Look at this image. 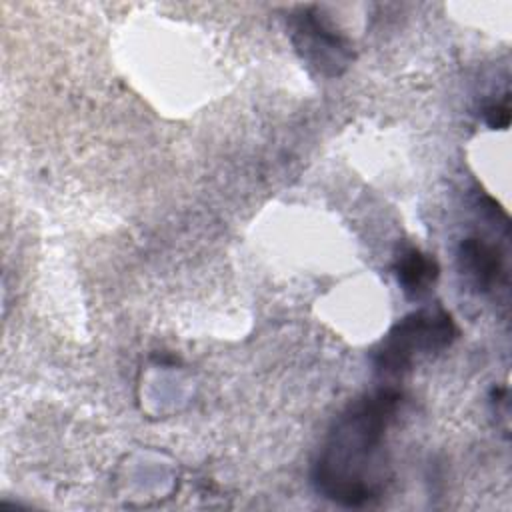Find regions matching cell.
I'll use <instances>...</instances> for the list:
<instances>
[{
	"label": "cell",
	"instance_id": "8992f818",
	"mask_svg": "<svg viewBox=\"0 0 512 512\" xmlns=\"http://www.w3.org/2000/svg\"><path fill=\"white\" fill-rule=\"evenodd\" d=\"M484 118L490 128H506L510 124L508 104H492L484 110Z\"/></svg>",
	"mask_w": 512,
	"mask_h": 512
},
{
	"label": "cell",
	"instance_id": "3957f363",
	"mask_svg": "<svg viewBox=\"0 0 512 512\" xmlns=\"http://www.w3.org/2000/svg\"><path fill=\"white\" fill-rule=\"evenodd\" d=\"M292 42L300 56L326 76H340L352 60V44L318 8H302L290 18Z\"/></svg>",
	"mask_w": 512,
	"mask_h": 512
},
{
	"label": "cell",
	"instance_id": "5b68a950",
	"mask_svg": "<svg viewBox=\"0 0 512 512\" xmlns=\"http://www.w3.org/2000/svg\"><path fill=\"white\" fill-rule=\"evenodd\" d=\"M394 272L402 290L408 296L418 298L438 278V264L430 254H424L418 248H408L398 256Z\"/></svg>",
	"mask_w": 512,
	"mask_h": 512
},
{
	"label": "cell",
	"instance_id": "6da1fadb",
	"mask_svg": "<svg viewBox=\"0 0 512 512\" xmlns=\"http://www.w3.org/2000/svg\"><path fill=\"white\" fill-rule=\"evenodd\" d=\"M402 394L376 388L354 398L332 422L312 464L314 490L340 506L362 508L382 498L388 484L386 436Z\"/></svg>",
	"mask_w": 512,
	"mask_h": 512
},
{
	"label": "cell",
	"instance_id": "277c9868",
	"mask_svg": "<svg viewBox=\"0 0 512 512\" xmlns=\"http://www.w3.org/2000/svg\"><path fill=\"white\" fill-rule=\"evenodd\" d=\"M458 258L462 272L480 290H492L494 284H498L500 278L506 276L500 250L482 238H466L460 244Z\"/></svg>",
	"mask_w": 512,
	"mask_h": 512
},
{
	"label": "cell",
	"instance_id": "7a4b0ae2",
	"mask_svg": "<svg viewBox=\"0 0 512 512\" xmlns=\"http://www.w3.org/2000/svg\"><path fill=\"white\" fill-rule=\"evenodd\" d=\"M458 336L452 316L442 308H424L404 316L372 352L374 368L382 374L408 372L420 358L446 350Z\"/></svg>",
	"mask_w": 512,
	"mask_h": 512
}]
</instances>
